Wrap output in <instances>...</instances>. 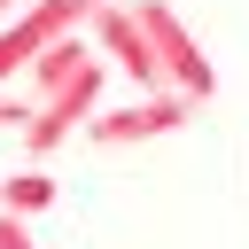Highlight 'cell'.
I'll return each instance as SVG.
<instances>
[{
    "instance_id": "obj_4",
    "label": "cell",
    "mask_w": 249,
    "mask_h": 249,
    "mask_svg": "<svg viewBox=\"0 0 249 249\" xmlns=\"http://www.w3.org/2000/svg\"><path fill=\"white\" fill-rule=\"evenodd\" d=\"M187 117H195V101H179V93H140V101H124V109H93V117H86V140H93V148H148V140L179 132Z\"/></svg>"
},
{
    "instance_id": "obj_2",
    "label": "cell",
    "mask_w": 249,
    "mask_h": 249,
    "mask_svg": "<svg viewBox=\"0 0 249 249\" xmlns=\"http://www.w3.org/2000/svg\"><path fill=\"white\" fill-rule=\"evenodd\" d=\"M93 8H101V0H31L23 16H8V23H0V93H8V78L31 70L54 39H86Z\"/></svg>"
},
{
    "instance_id": "obj_3",
    "label": "cell",
    "mask_w": 249,
    "mask_h": 249,
    "mask_svg": "<svg viewBox=\"0 0 249 249\" xmlns=\"http://www.w3.org/2000/svg\"><path fill=\"white\" fill-rule=\"evenodd\" d=\"M86 47H93L109 70H124L140 93H163V70H156V47H148V31H140L132 0H101V8H93V23H86Z\"/></svg>"
},
{
    "instance_id": "obj_8",
    "label": "cell",
    "mask_w": 249,
    "mask_h": 249,
    "mask_svg": "<svg viewBox=\"0 0 249 249\" xmlns=\"http://www.w3.org/2000/svg\"><path fill=\"white\" fill-rule=\"evenodd\" d=\"M0 124L23 132V124H31V93H0Z\"/></svg>"
},
{
    "instance_id": "obj_7",
    "label": "cell",
    "mask_w": 249,
    "mask_h": 249,
    "mask_svg": "<svg viewBox=\"0 0 249 249\" xmlns=\"http://www.w3.org/2000/svg\"><path fill=\"white\" fill-rule=\"evenodd\" d=\"M54 195H62V187L47 179V163H31V171H8V179H0V210H8V218H39V210H54Z\"/></svg>"
},
{
    "instance_id": "obj_10",
    "label": "cell",
    "mask_w": 249,
    "mask_h": 249,
    "mask_svg": "<svg viewBox=\"0 0 249 249\" xmlns=\"http://www.w3.org/2000/svg\"><path fill=\"white\" fill-rule=\"evenodd\" d=\"M23 8H31V0H0V23H8V16H23Z\"/></svg>"
},
{
    "instance_id": "obj_5",
    "label": "cell",
    "mask_w": 249,
    "mask_h": 249,
    "mask_svg": "<svg viewBox=\"0 0 249 249\" xmlns=\"http://www.w3.org/2000/svg\"><path fill=\"white\" fill-rule=\"evenodd\" d=\"M101 78H109V62L93 54V62H86V70H78V78L54 93V101H39V109H31V124H23V148H31V163H47V156H54V148H62V140H70V132L93 117V101H101Z\"/></svg>"
},
{
    "instance_id": "obj_9",
    "label": "cell",
    "mask_w": 249,
    "mask_h": 249,
    "mask_svg": "<svg viewBox=\"0 0 249 249\" xmlns=\"http://www.w3.org/2000/svg\"><path fill=\"white\" fill-rule=\"evenodd\" d=\"M0 249H39V241H31V226H23V218H8V210H0Z\"/></svg>"
},
{
    "instance_id": "obj_1",
    "label": "cell",
    "mask_w": 249,
    "mask_h": 249,
    "mask_svg": "<svg viewBox=\"0 0 249 249\" xmlns=\"http://www.w3.org/2000/svg\"><path fill=\"white\" fill-rule=\"evenodd\" d=\"M132 16H140V31H148V47H156V70H163V93H179V101H210L218 93V70H210V54H202V39L179 23V8L171 0H132Z\"/></svg>"
},
{
    "instance_id": "obj_6",
    "label": "cell",
    "mask_w": 249,
    "mask_h": 249,
    "mask_svg": "<svg viewBox=\"0 0 249 249\" xmlns=\"http://www.w3.org/2000/svg\"><path fill=\"white\" fill-rule=\"evenodd\" d=\"M86 62H93V47H86V39H54V47L31 62V109H39V101H54V93H62Z\"/></svg>"
}]
</instances>
